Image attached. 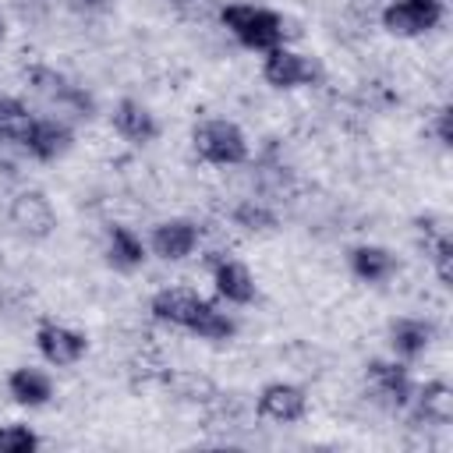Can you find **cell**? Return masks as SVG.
<instances>
[{"label": "cell", "instance_id": "6da1fadb", "mask_svg": "<svg viewBox=\"0 0 453 453\" xmlns=\"http://www.w3.org/2000/svg\"><path fill=\"white\" fill-rule=\"evenodd\" d=\"M219 21L223 28L248 50H273V46H283V18L269 7H255V4H226L219 11Z\"/></svg>", "mask_w": 453, "mask_h": 453}, {"label": "cell", "instance_id": "7a4b0ae2", "mask_svg": "<svg viewBox=\"0 0 453 453\" xmlns=\"http://www.w3.org/2000/svg\"><path fill=\"white\" fill-rule=\"evenodd\" d=\"M191 145L198 152V159L212 163V166H237L248 159V138L234 120L223 117H209L202 124H195L191 131Z\"/></svg>", "mask_w": 453, "mask_h": 453}, {"label": "cell", "instance_id": "3957f363", "mask_svg": "<svg viewBox=\"0 0 453 453\" xmlns=\"http://www.w3.org/2000/svg\"><path fill=\"white\" fill-rule=\"evenodd\" d=\"M442 14H446L442 0H389L379 11V21L396 39H418V35H428L432 28H439Z\"/></svg>", "mask_w": 453, "mask_h": 453}, {"label": "cell", "instance_id": "277c9868", "mask_svg": "<svg viewBox=\"0 0 453 453\" xmlns=\"http://www.w3.org/2000/svg\"><path fill=\"white\" fill-rule=\"evenodd\" d=\"M262 78L273 88H301V85H319L322 67L308 53H297L290 46H273L262 57Z\"/></svg>", "mask_w": 453, "mask_h": 453}, {"label": "cell", "instance_id": "5b68a950", "mask_svg": "<svg viewBox=\"0 0 453 453\" xmlns=\"http://www.w3.org/2000/svg\"><path fill=\"white\" fill-rule=\"evenodd\" d=\"M7 216H11V226H14L21 237H28V241H46V237L57 230V209H53V202H50L42 191H35V188L18 191V195L11 198Z\"/></svg>", "mask_w": 453, "mask_h": 453}, {"label": "cell", "instance_id": "8992f818", "mask_svg": "<svg viewBox=\"0 0 453 453\" xmlns=\"http://www.w3.org/2000/svg\"><path fill=\"white\" fill-rule=\"evenodd\" d=\"M365 379H368L372 396H375L382 407H389V411L407 407L411 396H414V382H411L407 365H403L400 357H393V361H382V357L368 361V365H365Z\"/></svg>", "mask_w": 453, "mask_h": 453}, {"label": "cell", "instance_id": "52a82bcc", "mask_svg": "<svg viewBox=\"0 0 453 453\" xmlns=\"http://www.w3.org/2000/svg\"><path fill=\"white\" fill-rule=\"evenodd\" d=\"M35 347H39V354H42L46 365H53V368H71V365H78V361L85 357L88 340H85V333H78V329H71V326L39 322V329H35Z\"/></svg>", "mask_w": 453, "mask_h": 453}, {"label": "cell", "instance_id": "ba28073f", "mask_svg": "<svg viewBox=\"0 0 453 453\" xmlns=\"http://www.w3.org/2000/svg\"><path fill=\"white\" fill-rule=\"evenodd\" d=\"M205 304H209V301H205L202 294L188 290V287H166V290H159V294L152 297L149 311H152V319H159V322H166V326H177V329H188V333H191V326L198 322V315H202Z\"/></svg>", "mask_w": 453, "mask_h": 453}, {"label": "cell", "instance_id": "9c48e42d", "mask_svg": "<svg viewBox=\"0 0 453 453\" xmlns=\"http://www.w3.org/2000/svg\"><path fill=\"white\" fill-rule=\"evenodd\" d=\"M258 414L276 425H294L308 414V393L297 382H269L258 393Z\"/></svg>", "mask_w": 453, "mask_h": 453}, {"label": "cell", "instance_id": "30bf717a", "mask_svg": "<svg viewBox=\"0 0 453 453\" xmlns=\"http://www.w3.org/2000/svg\"><path fill=\"white\" fill-rule=\"evenodd\" d=\"M25 78H28V85H32L39 96H46V99H53V103L74 110L78 117H88V113H92L88 92H85L81 85H74L71 78H64L60 71H53V67H28Z\"/></svg>", "mask_w": 453, "mask_h": 453}, {"label": "cell", "instance_id": "8fae6325", "mask_svg": "<svg viewBox=\"0 0 453 453\" xmlns=\"http://www.w3.org/2000/svg\"><path fill=\"white\" fill-rule=\"evenodd\" d=\"M149 248L163 262H180V258H188L198 248V223L180 219V216L177 219H163V223L152 226Z\"/></svg>", "mask_w": 453, "mask_h": 453}, {"label": "cell", "instance_id": "7c38bea8", "mask_svg": "<svg viewBox=\"0 0 453 453\" xmlns=\"http://www.w3.org/2000/svg\"><path fill=\"white\" fill-rule=\"evenodd\" d=\"M110 120H113V131H117L120 138L134 142V145H149V142L159 138V120H156V113H152L145 103H138V99H120V103L113 106V113H110Z\"/></svg>", "mask_w": 453, "mask_h": 453}, {"label": "cell", "instance_id": "4fadbf2b", "mask_svg": "<svg viewBox=\"0 0 453 453\" xmlns=\"http://www.w3.org/2000/svg\"><path fill=\"white\" fill-rule=\"evenodd\" d=\"M212 283H216V294L230 304H251L255 294H258L251 269L237 258H226V255L212 262Z\"/></svg>", "mask_w": 453, "mask_h": 453}, {"label": "cell", "instance_id": "5bb4252c", "mask_svg": "<svg viewBox=\"0 0 453 453\" xmlns=\"http://www.w3.org/2000/svg\"><path fill=\"white\" fill-rule=\"evenodd\" d=\"M71 145H74V134H71V127H67L64 120L35 117V127H32V134H28V142H25V152H28L32 159H39V163H53V159H60Z\"/></svg>", "mask_w": 453, "mask_h": 453}, {"label": "cell", "instance_id": "9a60e30c", "mask_svg": "<svg viewBox=\"0 0 453 453\" xmlns=\"http://www.w3.org/2000/svg\"><path fill=\"white\" fill-rule=\"evenodd\" d=\"M435 340V326L425 319H393L389 322V347L400 361L421 357Z\"/></svg>", "mask_w": 453, "mask_h": 453}, {"label": "cell", "instance_id": "2e32d148", "mask_svg": "<svg viewBox=\"0 0 453 453\" xmlns=\"http://www.w3.org/2000/svg\"><path fill=\"white\" fill-rule=\"evenodd\" d=\"M396 269H400L396 255L382 244H357L350 251V273L365 283H386L396 276Z\"/></svg>", "mask_w": 453, "mask_h": 453}, {"label": "cell", "instance_id": "e0dca14e", "mask_svg": "<svg viewBox=\"0 0 453 453\" xmlns=\"http://www.w3.org/2000/svg\"><path fill=\"white\" fill-rule=\"evenodd\" d=\"M7 393L21 407H46L53 400V379L39 368H14L7 375Z\"/></svg>", "mask_w": 453, "mask_h": 453}, {"label": "cell", "instance_id": "ac0fdd59", "mask_svg": "<svg viewBox=\"0 0 453 453\" xmlns=\"http://www.w3.org/2000/svg\"><path fill=\"white\" fill-rule=\"evenodd\" d=\"M411 400H414L421 421H428V425H449L453 421V386L449 382L432 379V382L418 386Z\"/></svg>", "mask_w": 453, "mask_h": 453}, {"label": "cell", "instance_id": "d6986e66", "mask_svg": "<svg viewBox=\"0 0 453 453\" xmlns=\"http://www.w3.org/2000/svg\"><path fill=\"white\" fill-rule=\"evenodd\" d=\"M106 262H110L113 269H120V273L138 269V265L145 262V244H142V237H138L131 226L113 223V226L106 230Z\"/></svg>", "mask_w": 453, "mask_h": 453}, {"label": "cell", "instance_id": "ffe728a7", "mask_svg": "<svg viewBox=\"0 0 453 453\" xmlns=\"http://www.w3.org/2000/svg\"><path fill=\"white\" fill-rule=\"evenodd\" d=\"M32 127H35V113L14 96H0V142L25 149Z\"/></svg>", "mask_w": 453, "mask_h": 453}, {"label": "cell", "instance_id": "44dd1931", "mask_svg": "<svg viewBox=\"0 0 453 453\" xmlns=\"http://www.w3.org/2000/svg\"><path fill=\"white\" fill-rule=\"evenodd\" d=\"M163 382H166V389L177 400H188V403H205V400L216 396V382L205 379V375H198V372H184V368L173 372L170 368V372H163Z\"/></svg>", "mask_w": 453, "mask_h": 453}, {"label": "cell", "instance_id": "7402d4cb", "mask_svg": "<svg viewBox=\"0 0 453 453\" xmlns=\"http://www.w3.org/2000/svg\"><path fill=\"white\" fill-rule=\"evenodd\" d=\"M191 333H195V336H202V340L219 343V340H230V336L237 333V322H234L226 311H219L216 304H205V308H202V315H198V322L191 326Z\"/></svg>", "mask_w": 453, "mask_h": 453}, {"label": "cell", "instance_id": "603a6c76", "mask_svg": "<svg viewBox=\"0 0 453 453\" xmlns=\"http://www.w3.org/2000/svg\"><path fill=\"white\" fill-rule=\"evenodd\" d=\"M428 258H432V269H435L439 283L449 287L453 283V237H449V230H442L428 241Z\"/></svg>", "mask_w": 453, "mask_h": 453}, {"label": "cell", "instance_id": "cb8c5ba5", "mask_svg": "<svg viewBox=\"0 0 453 453\" xmlns=\"http://www.w3.org/2000/svg\"><path fill=\"white\" fill-rule=\"evenodd\" d=\"M234 223L241 230H251V234H262V230H273L276 226V212L265 209L262 202H241L234 209Z\"/></svg>", "mask_w": 453, "mask_h": 453}, {"label": "cell", "instance_id": "d4e9b609", "mask_svg": "<svg viewBox=\"0 0 453 453\" xmlns=\"http://www.w3.org/2000/svg\"><path fill=\"white\" fill-rule=\"evenodd\" d=\"M39 449V435L28 425H0V453H32Z\"/></svg>", "mask_w": 453, "mask_h": 453}, {"label": "cell", "instance_id": "484cf974", "mask_svg": "<svg viewBox=\"0 0 453 453\" xmlns=\"http://www.w3.org/2000/svg\"><path fill=\"white\" fill-rule=\"evenodd\" d=\"M449 117H453V113H449V106H442V110L435 113V138H439V145H442V149H449V145H453V127H449Z\"/></svg>", "mask_w": 453, "mask_h": 453}, {"label": "cell", "instance_id": "4316f807", "mask_svg": "<svg viewBox=\"0 0 453 453\" xmlns=\"http://www.w3.org/2000/svg\"><path fill=\"white\" fill-rule=\"evenodd\" d=\"M78 4H81L85 11H103V7H110L113 0H78Z\"/></svg>", "mask_w": 453, "mask_h": 453}, {"label": "cell", "instance_id": "83f0119b", "mask_svg": "<svg viewBox=\"0 0 453 453\" xmlns=\"http://www.w3.org/2000/svg\"><path fill=\"white\" fill-rule=\"evenodd\" d=\"M4 32H7V25H4V18H0V39H4Z\"/></svg>", "mask_w": 453, "mask_h": 453}]
</instances>
